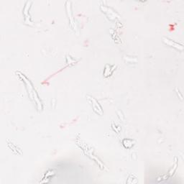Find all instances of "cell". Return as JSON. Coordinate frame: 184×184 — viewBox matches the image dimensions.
I'll use <instances>...</instances> for the list:
<instances>
[{
  "label": "cell",
  "instance_id": "6da1fadb",
  "mask_svg": "<svg viewBox=\"0 0 184 184\" xmlns=\"http://www.w3.org/2000/svg\"><path fill=\"white\" fill-rule=\"evenodd\" d=\"M163 41L167 44V45H168L170 46H172V47H175L176 48L178 49V50H183V47L182 45H179V44L177 43L173 42V41L171 40H169V39H168V38H163Z\"/></svg>",
  "mask_w": 184,
  "mask_h": 184
}]
</instances>
